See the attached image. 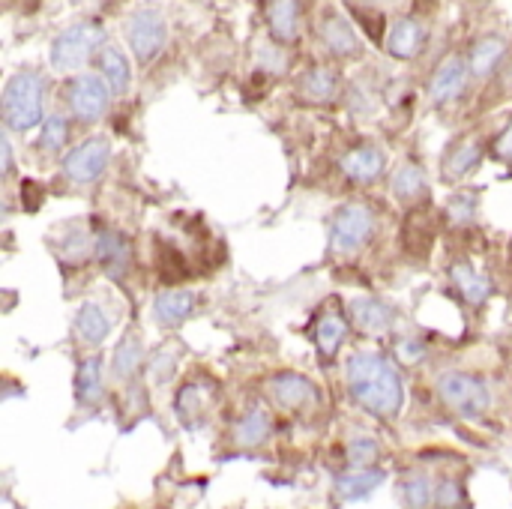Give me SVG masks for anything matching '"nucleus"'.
<instances>
[{
	"label": "nucleus",
	"mask_w": 512,
	"mask_h": 509,
	"mask_svg": "<svg viewBox=\"0 0 512 509\" xmlns=\"http://www.w3.org/2000/svg\"><path fill=\"white\" fill-rule=\"evenodd\" d=\"M75 333L84 345L99 348L108 336H111V318L105 315V309L99 303H81L75 312Z\"/></svg>",
	"instance_id": "7c9ffc66"
},
{
	"label": "nucleus",
	"mask_w": 512,
	"mask_h": 509,
	"mask_svg": "<svg viewBox=\"0 0 512 509\" xmlns=\"http://www.w3.org/2000/svg\"><path fill=\"white\" fill-rule=\"evenodd\" d=\"M351 321L366 336H387L396 327V312L378 297H357L351 300Z\"/></svg>",
	"instance_id": "412c9836"
},
{
	"label": "nucleus",
	"mask_w": 512,
	"mask_h": 509,
	"mask_svg": "<svg viewBox=\"0 0 512 509\" xmlns=\"http://www.w3.org/2000/svg\"><path fill=\"white\" fill-rule=\"evenodd\" d=\"M348 339V321L345 315L327 309L315 318V348L324 360H336V354L342 351Z\"/></svg>",
	"instance_id": "c756f323"
},
{
	"label": "nucleus",
	"mask_w": 512,
	"mask_h": 509,
	"mask_svg": "<svg viewBox=\"0 0 512 509\" xmlns=\"http://www.w3.org/2000/svg\"><path fill=\"white\" fill-rule=\"evenodd\" d=\"M210 408H213V387L210 384L186 381L177 390L174 411H177V420L183 423V429H189V432L201 429L210 417Z\"/></svg>",
	"instance_id": "dca6fc26"
},
{
	"label": "nucleus",
	"mask_w": 512,
	"mask_h": 509,
	"mask_svg": "<svg viewBox=\"0 0 512 509\" xmlns=\"http://www.w3.org/2000/svg\"><path fill=\"white\" fill-rule=\"evenodd\" d=\"M351 399L378 420H396L405 405V387L396 366L378 351H357L345 363Z\"/></svg>",
	"instance_id": "f257e3e1"
},
{
	"label": "nucleus",
	"mask_w": 512,
	"mask_h": 509,
	"mask_svg": "<svg viewBox=\"0 0 512 509\" xmlns=\"http://www.w3.org/2000/svg\"><path fill=\"white\" fill-rule=\"evenodd\" d=\"M435 489H438V477L426 468H408L399 474L396 483L402 509H435Z\"/></svg>",
	"instance_id": "6ab92c4d"
},
{
	"label": "nucleus",
	"mask_w": 512,
	"mask_h": 509,
	"mask_svg": "<svg viewBox=\"0 0 512 509\" xmlns=\"http://www.w3.org/2000/svg\"><path fill=\"white\" fill-rule=\"evenodd\" d=\"M66 141H69V120L63 114H48L42 129H39L36 150L42 156H57V153H63Z\"/></svg>",
	"instance_id": "2f4dec72"
},
{
	"label": "nucleus",
	"mask_w": 512,
	"mask_h": 509,
	"mask_svg": "<svg viewBox=\"0 0 512 509\" xmlns=\"http://www.w3.org/2000/svg\"><path fill=\"white\" fill-rule=\"evenodd\" d=\"M75 399L84 408H99L105 399V372H102V357H84L75 372Z\"/></svg>",
	"instance_id": "bb28decb"
},
{
	"label": "nucleus",
	"mask_w": 512,
	"mask_h": 509,
	"mask_svg": "<svg viewBox=\"0 0 512 509\" xmlns=\"http://www.w3.org/2000/svg\"><path fill=\"white\" fill-rule=\"evenodd\" d=\"M198 297L192 291H159L153 300V318L162 330H177L192 318Z\"/></svg>",
	"instance_id": "4be33fe9"
},
{
	"label": "nucleus",
	"mask_w": 512,
	"mask_h": 509,
	"mask_svg": "<svg viewBox=\"0 0 512 509\" xmlns=\"http://www.w3.org/2000/svg\"><path fill=\"white\" fill-rule=\"evenodd\" d=\"M375 225H378V216L366 201L342 204L333 216V225H330V252L339 258L360 252L372 240Z\"/></svg>",
	"instance_id": "39448f33"
},
{
	"label": "nucleus",
	"mask_w": 512,
	"mask_h": 509,
	"mask_svg": "<svg viewBox=\"0 0 512 509\" xmlns=\"http://www.w3.org/2000/svg\"><path fill=\"white\" fill-rule=\"evenodd\" d=\"M510 60V39L501 36V33H486L480 36L471 51H468V63H471V75L486 81L492 78L504 63Z\"/></svg>",
	"instance_id": "f3484780"
},
{
	"label": "nucleus",
	"mask_w": 512,
	"mask_h": 509,
	"mask_svg": "<svg viewBox=\"0 0 512 509\" xmlns=\"http://www.w3.org/2000/svg\"><path fill=\"white\" fill-rule=\"evenodd\" d=\"M111 96L114 93H111L108 81L99 72H78V75L69 78V84L63 90V99H66L69 114L78 123H84V126L99 123L105 117V111L111 105Z\"/></svg>",
	"instance_id": "423d86ee"
},
{
	"label": "nucleus",
	"mask_w": 512,
	"mask_h": 509,
	"mask_svg": "<svg viewBox=\"0 0 512 509\" xmlns=\"http://www.w3.org/2000/svg\"><path fill=\"white\" fill-rule=\"evenodd\" d=\"M426 45V30L417 18L402 15L387 33V54L396 60H414Z\"/></svg>",
	"instance_id": "b1692460"
},
{
	"label": "nucleus",
	"mask_w": 512,
	"mask_h": 509,
	"mask_svg": "<svg viewBox=\"0 0 512 509\" xmlns=\"http://www.w3.org/2000/svg\"><path fill=\"white\" fill-rule=\"evenodd\" d=\"M342 174L357 183V186H372L375 180H381V174L387 171V153L378 144H357L351 147L342 162H339Z\"/></svg>",
	"instance_id": "2eb2a0df"
},
{
	"label": "nucleus",
	"mask_w": 512,
	"mask_h": 509,
	"mask_svg": "<svg viewBox=\"0 0 512 509\" xmlns=\"http://www.w3.org/2000/svg\"><path fill=\"white\" fill-rule=\"evenodd\" d=\"M471 63L465 54H450L438 63L432 81H429V102L435 108H450L456 105L465 93H468V84H471Z\"/></svg>",
	"instance_id": "1a4fd4ad"
},
{
	"label": "nucleus",
	"mask_w": 512,
	"mask_h": 509,
	"mask_svg": "<svg viewBox=\"0 0 512 509\" xmlns=\"http://www.w3.org/2000/svg\"><path fill=\"white\" fill-rule=\"evenodd\" d=\"M441 405L459 420H483L492 408V390L483 375L465 369H447L435 381Z\"/></svg>",
	"instance_id": "f03ea898"
},
{
	"label": "nucleus",
	"mask_w": 512,
	"mask_h": 509,
	"mask_svg": "<svg viewBox=\"0 0 512 509\" xmlns=\"http://www.w3.org/2000/svg\"><path fill=\"white\" fill-rule=\"evenodd\" d=\"M345 462H348V468H357V471L378 468V462H381V444L375 438H369V435H354L345 444Z\"/></svg>",
	"instance_id": "473e14b6"
},
{
	"label": "nucleus",
	"mask_w": 512,
	"mask_h": 509,
	"mask_svg": "<svg viewBox=\"0 0 512 509\" xmlns=\"http://www.w3.org/2000/svg\"><path fill=\"white\" fill-rule=\"evenodd\" d=\"M105 45H108V39H105V27L99 21H78L54 36L48 63L54 72L69 75V72H78L81 66H87L90 60H96V54Z\"/></svg>",
	"instance_id": "20e7f679"
},
{
	"label": "nucleus",
	"mask_w": 512,
	"mask_h": 509,
	"mask_svg": "<svg viewBox=\"0 0 512 509\" xmlns=\"http://www.w3.org/2000/svg\"><path fill=\"white\" fill-rule=\"evenodd\" d=\"M477 213H480V192L474 189L456 192L447 204V219L453 228H471L477 222Z\"/></svg>",
	"instance_id": "72a5a7b5"
},
{
	"label": "nucleus",
	"mask_w": 512,
	"mask_h": 509,
	"mask_svg": "<svg viewBox=\"0 0 512 509\" xmlns=\"http://www.w3.org/2000/svg\"><path fill=\"white\" fill-rule=\"evenodd\" d=\"M270 435H273V414L261 402L249 405L246 414L231 429V441L240 450H258V447H264L270 441Z\"/></svg>",
	"instance_id": "a211bd4d"
},
{
	"label": "nucleus",
	"mask_w": 512,
	"mask_h": 509,
	"mask_svg": "<svg viewBox=\"0 0 512 509\" xmlns=\"http://www.w3.org/2000/svg\"><path fill=\"white\" fill-rule=\"evenodd\" d=\"M270 396H273V402L282 411H291V414L309 411L318 402L315 384L306 375H300V372H279V375H273L270 378Z\"/></svg>",
	"instance_id": "ddd939ff"
},
{
	"label": "nucleus",
	"mask_w": 512,
	"mask_h": 509,
	"mask_svg": "<svg viewBox=\"0 0 512 509\" xmlns=\"http://www.w3.org/2000/svg\"><path fill=\"white\" fill-rule=\"evenodd\" d=\"M147 369L153 372V378H156L159 384H165V381L174 375V369H177V354H174V351L168 354V345H162L159 351H153V357H150Z\"/></svg>",
	"instance_id": "4c0bfd02"
},
{
	"label": "nucleus",
	"mask_w": 512,
	"mask_h": 509,
	"mask_svg": "<svg viewBox=\"0 0 512 509\" xmlns=\"http://www.w3.org/2000/svg\"><path fill=\"white\" fill-rule=\"evenodd\" d=\"M483 156H486L483 138H477V135H462L459 141H453V144L447 147V153H444V159H441V177H444L447 183H459V180H465L468 174H474V171L480 168Z\"/></svg>",
	"instance_id": "4468645a"
},
{
	"label": "nucleus",
	"mask_w": 512,
	"mask_h": 509,
	"mask_svg": "<svg viewBox=\"0 0 512 509\" xmlns=\"http://www.w3.org/2000/svg\"><path fill=\"white\" fill-rule=\"evenodd\" d=\"M393 198L405 207H417L429 198V180H426V171L417 165V162H402L393 174Z\"/></svg>",
	"instance_id": "a878e982"
},
{
	"label": "nucleus",
	"mask_w": 512,
	"mask_h": 509,
	"mask_svg": "<svg viewBox=\"0 0 512 509\" xmlns=\"http://www.w3.org/2000/svg\"><path fill=\"white\" fill-rule=\"evenodd\" d=\"M270 39L282 48L297 45L306 24V0H264Z\"/></svg>",
	"instance_id": "9b49d317"
},
{
	"label": "nucleus",
	"mask_w": 512,
	"mask_h": 509,
	"mask_svg": "<svg viewBox=\"0 0 512 509\" xmlns=\"http://www.w3.org/2000/svg\"><path fill=\"white\" fill-rule=\"evenodd\" d=\"M435 509H471L465 483L453 474L438 477V489H435Z\"/></svg>",
	"instance_id": "f704fd0d"
},
{
	"label": "nucleus",
	"mask_w": 512,
	"mask_h": 509,
	"mask_svg": "<svg viewBox=\"0 0 512 509\" xmlns=\"http://www.w3.org/2000/svg\"><path fill=\"white\" fill-rule=\"evenodd\" d=\"M45 78L36 69H18L3 87V123L9 132H30L42 117Z\"/></svg>",
	"instance_id": "7ed1b4c3"
},
{
	"label": "nucleus",
	"mask_w": 512,
	"mask_h": 509,
	"mask_svg": "<svg viewBox=\"0 0 512 509\" xmlns=\"http://www.w3.org/2000/svg\"><path fill=\"white\" fill-rule=\"evenodd\" d=\"M111 162V144L102 135H93L87 141H81L78 147H72L63 156V177L75 186H90L96 183L105 168Z\"/></svg>",
	"instance_id": "6e6552de"
},
{
	"label": "nucleus",
	"mask_w": 512,
	"mask_h": 509,
	"mask_svg": "<svg viewBox=\"0 0 512 509\" xmlns=\"http://www.w3.org/2000/svg\"><path fill=\"white\" fill-rule=\"evenodd\" d=\"M126 42L141 66L153 63L168 42V24H165L162 12H156V9L132 12L126 21Z\"/></svg>",
	"instance_id": "0eeeda50"
},
{
	"label": "nucleus",
	"mask_w": 512,
	"mask_h": 509,
	"mask_svg": "<svg viewBox=\"0 0 512 509\" xmlns=\"http://www.w3.org/2000/svg\"><path fill=\"white\" fill-rule=\"evenodd\" d=\"M387 480V474L381 468H366V471H357V468H348L342 474H336L333 480V489L342 501H366L369 495H375L381 489V483Z\"/></svg>",
	"instance_id": "393cba45"
},
{
	"label": "nucleus",
	"mask_w": 512,
	"mask_h": 509,
	"mask_svg": "<svg viewBox=\"0 0 512 509\" xmlns=\"http://www.w3.org/2000/svg\"><path fill=\"white\" fill-rule=\"evenodd\" d=\"M393 354H396V360H399L402 366H420V363L426 360L429 348H426L423 339H417V336H402V339H396Z\"/></svg>",
	"instance_id": "e433bc0d"
},
{
	"label": "nucleus",
	"mask_w": 512,
	"mask_h": 509,
	"mask_svg": "<svg viewBox=\"0 0 512 509\" xmlns=\"http://www.w3.org/2000/svg\"><path fill=\"white\" fill-rule=\"evenodd\" d=\"M93 261L102 267V273L120 282L132 270V243L117 228L99 225L93 228Z\"/></svg>",
	"instance_id": "9d476101"
},
{
	"label": "nucleus",
	"mask_w": 512,
	"mask_h": 509,
	"mask_svg": "<svg viewBox=\"0 0 512 509\" xmlns=\"http://www.w3.org/2000/svg\"><path fill=\"white\" fill-rule=\"evenodd\" d=\"M351 9L357 12V21H363V30H366V36L372 39V42H378V45H384V24H387V18H384V12L381 9H369L366 3H351Z\"/></svg>",
	"instance_id": "c9c22d12"
},
{
	"label": "nucleus",
	"mask_w": 512,
	"mask_h": 509,
	"mask_svg": "<svg viewBox=\"0 0 512 509\" xmlns=\"http://www.w3.org/2000/svg\"><path fill=\"white\" fill-rule=\"evenodd\" d=\"M141 369H144V345L135 333H126L114 348L111 375L117 384H132V381H138Z\"/></svg>",
	"instance_id": "cd10ccee"
},
{
	"label": "nucleus",
	"mask_w": 512,
	"mask_h": 509,
	"mask_svg": "<svg viewBox=\"0 0 512 509\" xmlns=\"http://www.w3.org/2000/svg\"><path fill=\"white\" fill-rule=\"evenodd\" d=\"M342 90V78H339V69L336 66H312L303 72V78L297 81V96L309 105H327L339 96Z\"/></svg>",
	"instance_id": "aec40b11"
},
{
	"label": "nucleus",
	"mask_w": 512,
	"mask_h": 509,
	"mask_svg": "<svg viewBox=\"0 0 512 509\" xmlns=\"http://www.w3.org/2000/svg\"><path fill=\"white\" fill-rule=\"evenodd\" d=\"M0 156H3V177H12V144H9V135L0 138Z\"/></svg>",
	"instance_id": "ea45409f"
},
{
	"label": "nucleus",
	"mask_w": 512,
	"mask_h": 509,
	"mask_svg": "<svg viewBox=\"0 0 512 509\" xmlns=\"http://www.w3.org/2000/svg\"><path fill=\"white\" fill-rule=\"evenodd\" d=\"M492 156L498 159V162H504V165H512V120L501 129V135L495 138V144H492Z\"/></svg>",
	"instance_id": "58836bf2"
},
{
	"label": "nucleus",
	"mask_w": 512,
	"mask_h": 509,
	"mask_svg": "<svg viewBox=\"0 0 512 509\" xmlns=\"http://www.w3.org/2000/svg\"><path fill=\"white\" fill-rule=\"evenodd\" d=\"M318 36H321V42H324V48H327V54L333 60H357V57H363V42H360L357 30L336 9L324 12V18L318 24Z\"/></svg>",
	"instance_id": "f8f14e48"
},
{
	"label": "nucleus",
	"mask_w": 512,
	"mask_h": 509,
	"mask_svg": "<svg viewBox=\"0 0 512 509\" xmlns=\"http://www.w3.org/2000/svg\"><path fill=\"white\" fill-rule=\"evenodd\" d=\"M93 63H96L99 75L108 81V87H111L114 96H126V93H129V87H132V69H129L126 54H123L117 45L108 42V45L96 54Z\"/></svg>",
	"instance_id": "c85d7f7f"
},
{
	"label": "nucleus",
	"mask_w": 512,
	"mask_h": 509,
	"mask_svg": "<svg viewBox=\"0 0 512 509\" xmlns=\"http://www.w3.org/2000/svg\"><path fill=\"white\" fill-rule=\"evenodd\" d=\"M450 282L462 294V300L471 303L474 309L486 306V300L492 297V282L471 261H465V258H459V261L450 264Z\"/></svg>",
	"instance_id": "5701e85b"
}]
</instances>
